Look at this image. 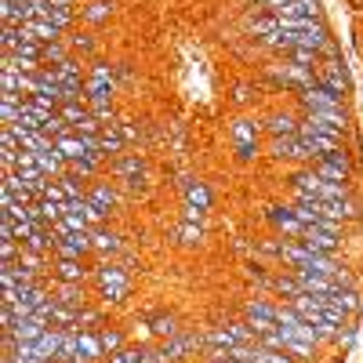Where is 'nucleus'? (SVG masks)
Listing matches in <instances>:
<instances>
[{"mask_svg": "<svg viewBox=\"0 0 363 363\" xmlns=\"http://www.w3.org/2000/svg\"><path fill=\"white\" fill-rule=\"evenodd\" d=\"M113 171H116L120 178H128V186H131V189H138V186H142V178H145V164H142V157H124V160H116Z\"/></svg>", "mask_w": 363, "mask_h": 363, "instance_id": "18", "label": "nucleus"}, {"mask_svg": "<svg viewBox=\"0 0 363 363\" xmlns=\"http://www.w3.org/2000/svg\"><path fill=\"white\" fill-rule=\"evenodd\" d=\"M87 200L95 203V207H102L106 215H109V211L116 207V189L109 186V182H99V186H91V189H87Z\"/></svg>", "mask_w": 363, "mask_h": 363, "instance_id": "23", "label": "nucleus"}, {"mask_svg": "<svg viewBox=\"0 0 363 363\" xmlns=\"http://www.w3.org/2000/svg\"><path fill=\"white\" fill-rule=\"evenodd\" d=\"M80 356H84L87 363H102V359H106V349H102L99 330H80Z\"/></svg>", "mask_w": 363, "mask_h": 363, "instance_id": "19", "label": "nucleus"}, {"mask_svg": "<svg viewBox=\"0 0 363 363\" xmlns=\"http://www.w3.org/2000/svg\"><path fill=\"white\" fill-rule=\"evenodd\" d=\"M330 301H335L342 313H349V316L359 313V291H356V287H342V291H335V294H330Z\"/></svg>", "mask_w": 363, "mask_h": 363, "instance_id": "28", "label": "nucleus"}, {"mask_svg": "<svg viewBox=\"0 0 363 363\" xmlns=\"http://www.w3.org/2000/svg\"><path fill=\"white\" fill-rule=\"evenodd\" d=\"M87 251H95V244H91V229L87 233H66L62 240L55 244V258H80V255H87Z\"/></svg>", "mask_w": 363, "mask_h": 363, "instance_id": "10", "label": "nucleus"}, {"mask_svg": "<svg viewBox=\"0 0 363 363\" xmlns=\"http://www.w3.org/2000/svg\"><path fill=\"white\" fill-rule=\"evenodd\" d=\"M186 207H196V211H211V189L203 182H186Z\"/></svg>", "mask_w": 363, "mask_h": 363, "instance_id": "21", "label": "nucleus"}, {"mask_svg": "<svg viewBox=\"0 0 363 363\" xmlns=\"http://www.w3.org/2000/svg\"><path fill=\"white\" fill-rule=\"evenodd\" d=\"M272 291H277V294H284V298L291 301L294 294H301V284H298V277H294V272H287V277H277V280H272Z\"/></svg>", "mask_w": 363, "mask_h": 363, "instance_id": "37", "label": "nucleus"}, {"mask_svg": "<svg viewBox=\"0 0 363 363\" xmlns=\"http://www.w3.org/2000/svg\"><path fill=\"white\" fill-rule=\"evenodd\" d=\"M265 131H269V138H298L301 120H294L291 113H272L265 120Z\"/></svg>", "mask_w": 363, "mask_h": 363, "instance_id": "15", "label": "nucleus"}, {"mask_svg": "<svg viewBox=\"0 0 363 363\" xmlns=\"http://www.w3.org/2000/svg\"><path fill=\"white\" fill-rule=\"evenodd\" d=\"M87 109L95 113L102 124H116V106H113V95H91L87 99Z\"/></svg>", "mask_w": 363, "mask_h": 363, "instance_id": "22", "label": "nucleus"}, {"mask_svg": "<svg viewBox=\"0 0 363 363\" xmlns=\"http://www.w3.org/2000/svg\"><path fill=\"white\" fill-rule=\"evenodd\" d=\"M18 255H22L18 240H0V258H4V262H18Z\"/></svg>", "mask_w": 363, "mask_h": 363, "instance_id": "41", "label": "nucleus"}, {"mask_svg": "<svg viewBox=\"0 0 363 363\" xmlns=\"http://www.w3.org/2000/svg\"><path fill=\"white\" fill-rule=\"evenodd\" d=\"M193 349H203V335H174V338H164L160 356H164V363H178V359H186Z\"/></svg>", "mask_w": 363, "mask_h": 363, "instance_id": "6", "label": "nucleus"}, {"mask_svg": "<svg viewBox=\"0 0 363 363\" xmlns=\"http://www.w3.org/2000/svg\"><path fill=\"white\" fill-rule=\"evenodd\" d=\"M48 327H51V323H48V320H40V316L33 313V316H22V320L11 327V335H15L18 342H37Z\"/></svg>", "mask_w": 363, "mask_h": 363, "instance_id": "16", "label": "nucleus"}, {"mask_svg": "<svg viewBox=\"0 0 363 363\" xmlns=\"http://www.w3.org/2000/svg\"><path fill=\"white\" fill-rule=\"evenodd\" d=\"M233 142H236V149H244V145H258V124L255 120H236L233 124Z\"/></svg>", "mask_w": 363, "mask_h": 363, "instance_id": "24", "label": "nucleus"}, {"mask_svg": "<svg viewBox=\"0 0 363 363\" xmlns=\"http://www.w3.org/2000/svg\"><path fill=\"white\" fill-rule=\"evenodd\" d=\"M44 51H48V44H40V40H33V37H22L18 48H15L11 55H18V58H33V62H44Z\"/></svg>", "mask_w": 363, "mask_h": 363, "instance_id": "32", "label": "nucleus"}, {"mask_svg": "<svg viewBox=\"0 0 363 363\" xmlns=\"http://www.w3.org/2000/svg\"><path fill=\"white\" fill-rule=\"evenodd\" d=\"M316 80L327 84V87H335V91H342V95H349V91H352V80H349V69H345L342 58H335V62H320Z\"/></svg>", "mask_w": 363, "mask_h": 363, "instance_id": "8", "label": "nucleus"}, {"mask_svg": "<svg viewBox=\"0 0 363 363\" xmlns=\"http://www.w3.org/2000/svg\"><path fill=\"white\" fill-rule=\"evenodd\" d=\"M109 15H113V0H91V4L84 8V22H91V26L106 22Z\"/></svg>", "mask_w": 363, "mask_h": 363, "instance_id": "36", "label": "nucleus"}, {"mask_svg": "<svg viewBox=\"0 0 363 363\" xmlns=\"http://www.w3.org/2000/svg\"><path fill=\"white\" fill-rule=\"evenodd\" d=\"M91 244H95V251H102V255H116L120 251V236L95 225V229H91Z\"/></svg>", "mask_w": 363, "mask_h": 363, "instance_id": "29", "label": "nucleus"}, {"mask_svg": "<svg viewBox=\"0 0 363 363\" xmlns=\"http://www.w3.org/2000/svg\"><path fill=\"white\" fill-rule=\"evenodd\" d=\"M294 145H298V138H269V157L272 160H294Z\"/></svg>", "mask_w": 363, "mask_h": 363, "instance_id": "33", "label": "nucleus"}, {"mask_svg": "<svg viewBox=\"0 0 363 363\" xmlns=\"http://www.w3.org/2000/svg\"><path fill=\"white\" fill-rule=\"evenodd\" d=\"M298 102L306 113H316V109H335V106H345V95L335 87H327V84H309L306 91H298Z\"/></svg>", "mask_w": 363, "mask_h": 363, "instance_id": "4", "label": "nucleus"}, {"mask_svg": "<svg viewBox=\"0 0 363 363\" xmlns=\"http://www.w3.org/2000/svg\"><path fill=\"white\" fill-rule=\"evenodd\" d=\"M262 11L277 18H320V0H272Z\"/></svg>", "mask_w": 363, "mask_h": 363, "instance_id": "5", "label": "nucleus"}, {"mask_svg": "<svg viewBox=\"0 0 363 363\" xmlns=\"http://www.w3.org/2000/svg\"><path fill=\"white\" fill-rule=\"evenodd\" d=\"M269 80L277 84V87H287V91H306L309 84H316V69H306V66H294V62H284L280 66H269Z\"/></svg>", "mask_w": 363, "mask_h": 363, "instance_id": "1", "label": "nucleus"}, {"mask_svg": "<svg viewBox=\"0 0 363 363\" xmlns=\"http://www.w3.org/2000/svg\"><path fill=\"white\" fill-rule=\"evenodd\" d=\"M99 338H102V349H106V356H113V352H120V349H128L124 330H116V327H102V330H99Z\"/></svg>", "mask_w": 363, "mask_h": 363, "instance_id": "30", "label": "nucleus"}, {"mask_svg": "<svg viewBox=\"0 0 363 363\" xmlns=\"http://www.w3.org/2000/svg\"><path fill=\"white\" fill-rule=\"evenodd\" d=\"M99 164H102V157H84V160H73L69 164V174H77V178H91L99 171Z\"/></svg>", "mask_w": 363, "mask_h": 363, "instance_id": "39", "label": "nucleus"}, {"mask_svg": "<svg viewBox=\"0 0 363 363\" xmlns=\"http://www.w3.org/2000/svg\"><path fill=\"white\" fill-rule=\"evenodd\" d=\"M113 77H116V69H113L109 62H95V66H91L87 99H91V95H113Z\"/></svg>", "mask_w": 363, "mask_h": 363, "instance_id": "13", "label": "nucleus"}, {"mask_svg": "<svg viewBox=\"0 0 363 363\" xmlns=\"http://www.w3.org/2000/svg\"><path fill=\"white\" fill-rule=\"evenodd\" d=\"M149 323H153V330H157V338H174V335H182V330H178V320H174L171 313H160V316H149Z\"/></svg>", "mask_w": 363, "mask_h": 363, "instance_id": "35", "label": "nucleus"}, {"mask_svg": "<svg viewBox=\"0 0 363 363\" xmlns=\"http://www.w3.org/2000/svg\"><path fill=\"white\" fill-rule=\"evenodd\" d=\"M58 116H62L66 124L77 131V128L84 124V120L91 116V109H87V102H62V106H58Z\"/></svg>", "mask_w": 363, "mask_h": 363, "instance_id": "26", "label": "nucleus"}, {"mask_svg": "<svg viewBox=\"0 0 363 363\" xmlns=\"http://www.w3.org/2000/svg\"><path fill=\"white\" fill-rule=\"evenodd\" d=\"M51 272H55L58 284H84L91 277V272L80 265V258H55V255H51Z\"/></svg>", "mask_w": 363, "mask_h": 363, "instance_id": "12", "label": "nucleus"}, {"mask_svg": "<svg viewBox=\"0 0 363 363\" xmlns=\"http://www.w3.org/2000/svg\"><path fill=\"white\" fill-rule=\"evenodd\" d=\"M66 44H69L73 51H84V55H91V51H95V40H91L87 33H84V37H66Z\"/></svg>", "mask_w": 363, "mask_h": 363, "instance_id": "43", "label": "nucleus"}, {"mask_svg": "<svg viewBox=\"0 0 363 363\" xmlns=\"http://www.w3.org/2000/svg\"><path fill=\"white\" fill-rule=\"evenodd\" d=\"M277 29H280V18H277V15H269V11H262L258 18H247V33H251V37H258V40L272 37Z\"/></svg>", "mask_w": 363, "mask_h": 363, "instance_id": "20", "label": "nucleus"}, {"mask_svg": "<svg viewBox=\"0 0 363 363\" xmlns=\"http://www.w3.org/2000/svg\"><path fill=\"white\" fill-rule=\"evenodd\" d=\"M233 102H236V106H247V102H251V84H236Z\"/></svg>", "mask_w": 363, "mask_h": 363, "instance_id": "44", "label": "nucleus"}, {"mask_svg": "<svg viewBox=\"0 0 363 363\" xmlns=\"http://www.w3.org/2000/svg\"><path fill=\"white\" fill-rule=\"evenodd\" d=\"M277 313H280V306H277V301H269V298H251L247 301V306H244V320L251 323L255 338L277 330Z\"/></svg>", "mask_w": 363, "mask_h": 363, "instance_id": "3", "label": "nucleus"}, {"mask_svg": "<svg viewBox=\"0 0 363 363\" xmlns=\"http://www.w3.org/2000/svg\"><path fill=\"white\" fill-rule=\"evenodd\" d=\"M58 182H62V189H66V200H80V196H87V189L80 186V178H77V174H62Z\"/></svg>", "mask_w": 363, "mask_h": 363, "instance_id": "40", "label": "nucleus"}, {"mask_svg": "<svg viewBox=\"0 0 363 363\" xmlns=\"http://www.w3.org/2000/svg\"><path fill=\"white\" fill-rule=\"evenodd\" d=\"M106 363H128V356H124V349H120V352H113V356H106Z\"/></svg>", "mask_w": 363, "mask_h": 363, "instance_id": "45", "label": "nucleus"}, {"mask_svg": "<svg viewBox=\"0 0 363 363\" xmlns=\"http://www.w3.org/2000/svg\"><path fill=\"white\" fill-rule=\"evenodd\" d=\"M95 280H99V291H102L106 301H124L131 294V277L120 265H99Z\"/></svg>", "mask_w": 363, "mask_h": 363, "instance_id": "2", "label": "nucleus"}, {"mask_svg": "<svg viewBox=\"0 0 363 363\" xmlns=\"http://www.w3.org/2000/svg\"><path fill=\"white\" fill-rule=\"evenodd\" d=\"M349 4H352V8H363V0H349Z\"/></svg>", "mask_w": 363, "mask_h": 363, "instance_id": "46", "label": "nucleus"}, {"mask_svg": "<svg viewBox=\"0 0 363 363\" xmlns=\"http://www.w3.org/2000/svg\"><path fill=\"white\" fill-rule=\"evenodd\" d=\"M58 301L73 309H87L84 306V284H58Z\"/></svg>", "mask_w": 363, "mask_h": 363, "instance_id": "31", "label": "nucleus"}, {"mask_svg": "<svg viewBox=\"0 0 363 363\" xmlns=\"http://www.w3.org/2000/svg\"><path fill=\"white\" fill-rule=\"evenodd\" d=\"M174 236H178V244L193 247V244H200V240H203V225H196V222H186V218H182V225H174Z\"/></svg>", "mask_w": 363, "mask_h": 363, "instance_id": "34", "label": "nucleus"}, {"mask_svg": "<svg viewBox=\"0 0 363 363\" xmlns=\"http://www.w3.org/2000/svg\"><path fill=\"white\" fill-rule=\"evenodd\" d=\"M301 244H306L309 251H316V255H335V258H338V251H342L345 240H342V236H330V233H323V229L306 225V233H301Z\"/></svg>", "mask_w": 363, "mask_h": 363, "instance_id": "9", "label": "nucleus"}, {"mask_svg": "<svg viewBox=\"0 0 363 363\" xmlns=\"http://www.w3.org/2000/svg\"><path fill=\"white\" fill-rule=\"evenodd\" d=\"M269 222L284 233V240H301V233H306V225L298 222V215H294L291 203H284V207L272 203V207H269Z\"/></svg>", "mask_w": 363, "mask_h": 363, "instance_id": "7", "label": "nucleus"}, {"mask_svg": "<svg viewBox=\"0 0 363 363\" xmlns=\"http://www.w3.org/2000/svg\"><path fill=\"white\" fill-rule=\"evenodd\" d=\"M66 58H69V44L66 40H55L44 51V66H58V62H66Z\"/></svg>", "mask_w": 363, "mask_h": 363, "instance_id": "38", "label": "nucleus"}, {"mask_svg": "<svg viewBox=\"0 0 363 363\" xmlns=\"http://www.w3.org/2000/svg\"><path fill=\"white\" fill-rule=\"evenodd\" d=\"M287 182H291V193H306V196H316V193H320V182H323V178H320V174H316L313 167H298V171H294V174H291Z\"/></svg>", "mask_w": 363, "mask_h": 363, "instance_id": "17", "label": "nucleus"}, {"mask_svg": "<svg viewBox=\"0 0 363 363\" xmlns=\"http://www.w3.org/2000/svg\"><path fill=\"white\" fill-rule=\"evenodd\" d=\"M284 55H287V62L306 66V69H320V62H323V55H320V51H313V48H287Z\"/></svg>", "mask_w": 363, "mask_h": 363, "instance_id": "25", "label": "nucleus"}, {"mask_svg": "<svg viewBox=\"0 0 363 363\" xmlns=\"http://www.w3.org/2000/svg\"><path fill=\"white\" fill-rule=\"evenodd\" d=\"M284 335H287V330H284ZM287 352H291L298 363H309V359H316V356H320V345L301 342V338H291V335H287Z\"/></svg>", "mask_w": 363, "mask_h": 363, "instance_id": "27", "label": "nucleus"}, {"mask_svg": "<svg viewBox=\"0 0 363 363\" xmlns=\"http://www.w3.org/2000/svg\"><path fill=\"white\" fill-rule=\"evenodd\" d=\"M135 338H138L142 345H149V342L157 338V330H153V323H149V320H138V323H135Z\"/></svg>", "mask_w": 363, "mask_h": 363, "instance_id": "42", "label": "nucleus"}, {"mask_svg": "<svg viewBox=\"0 0 363 363\" xmlns=\"http://www.w3.org/2000/svg\"><path fill=\"white\" fill-rule=\"evenodd\" d=\"M18 29H22V37H33V40H40V44L66 40V33H62V29H58L55 22H48V18H26Z\"/></svg>", "mask_w": 363, "mask_h": 363, "instance_id": "11", "label": "nucleus"}, {"mask_svg": "<svg viewBox=\"0 0 363 363\" xmlns=\"http://www.w3.org/2000/svg\"><path fill=\"white\" fill-rule=\"evenodd\" d=\"M55 149L62 153V160H66V164L91 157V153H87V142H84V135H77V131H69V135H58V138H55Z\"/></svg>", "mask_w": 363, "mask_h": 363, "instance_id": "14", "label": "nucleus"}]
</instances>
